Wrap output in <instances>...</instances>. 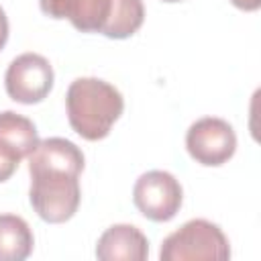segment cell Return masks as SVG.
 <instances>
[{
	"mask_svg": "<svg viewBox=\"0 0 261 261\" xmlns=\"http://www.w3.org/2000/svg\"><path fill=\"white\" fill-rule=\"evenodd\" d=\"M45 16L69 20L80 33H100L108 39L133 37L145 20L143 0H39Z\"/></svg>",
	"mask_w": 261,
	"mask_h": 261,
	"instance_id": "obj_1",
	"label": "cell"
},
{
	"mask_svg": "<svg viewBox=\"0 0 261 261\" xmlns=\"http://www.w3.org/2000/svg\"><path fill=\"white\" fill-rule=\"evenodd\" d=\"M67 120L86 141H100L110 135L112 124L124 110L122 94L100 77H77L65 94Z\"/></svg>",
	"mask_w": 261,
	"mask_h": 261,
	"instance_id": "obj_2",
	"label": "cell"
},
{
	"mask_svg": "<svg viewBox=\"0 0 261 261\" xmlns=\"http://www.w3.org/2000/svg\"><path fill=\"white\" fill-rule=\"evenodd\" d=\"M29 202L37 216L49 224L67 222L80 206V173L55 171V169H33Z\"/></svg>",
	"mask_w": 261,
	"mask_h": 261,
	"instance_id": "obj_3",
	"label": "cell"
},
{
	"mask_svg": "<svg viewBox=\"0 0 261 261\" xmlns=\"http://www.w3.org/2000/svg\"><path fill=\"white\" fill-rule=\"evenodd\" d=\"M230 245L222 228L206 218H192L163 239L161 261H226Z\"/></svg>",
	"mask_w": 261,
	"mask_h": 261,
	"instance_id": "obj_4",
	"label": "cell"
},
{
	"mask_svg": "<svg viewBox=\"0 0 261 261\" xmlns=\"http://www.w3.org/2000/svg\"><path fill=\"white\" fill-rule=\"evenodd\" d=\"M184 200V190L177 177L163 169H151L139 175L133 188V202L137 210L153 220V222H167L171 220Z\"/></svg>",
	"mask_w": 261,
	"mask_h": 261,
	"instance_id": "obj_5",
	"label": "cell"
},
{
	"mask_svg": "<svg viewBox=\"0 0 261 261\" xmlns=\"http://www.w3.org/2000/svg\"><path fill=\"white\" fill-rule=\"evenodd\" d=\"M190 157L204 167L224 165L237 151L234 128L218 116H204L190 124L186 133Z\"/></svg>",
	"mask_w": 261,
	"mask_h": 261,
	"instance_id": "obj_6",
	"label": "cell"
},
{
	"mask_svg": "<svg viewBox=\"0 0 261 261\" xmlns=\"http://www.w3.org/2000/svg\"><path fill=\"white\" fill-rule=\"evenodd\" d=\"M53 67L39 53L14 57L4 73V88L10 100L18 104H39L53 88Z\"/></svg>",
	"mask_w": 261,
	"mask_h": 261,
	"instance_id": "obj_7",
	"label": "cell"
},
{
	"mask_svg": "<svg viewBox=\"0 0 261 261\" xmlns=\"http://www.w3.org/2000/svg\"><path fill=\"white\" fill-rule=\"evenodd\" d=\"M96 257L100 261H145L149 257V241L133 224H112L100 234Z\"/></svg>",
	"mask_w": 261,
	"mask_h": 261,
	"instance_id": "obj_8",
	"label": "cell"
},
{
	"mask_svg": "<svg viewBox=\"0 0 261 261\" xmlns=\"http://www.w3.org/2000/svg\"><path fill=\"white\" fill-rule=\"evenodd\" d=\"M27 159H29V171L55 169V171L82 173L86 163L82 149L63 137H49L39 141Z\"/></svg>",
	"mask_w": 261,
	"mask_h": 261,
	"instance_id": "obj_9",
	"label": "cell"
},
{
	"mask_svg": "<svg viewBox=\"0 0 261 261\" xmlns=\"http://www.w3.org/2000/svg\"><path fill=\"white\" fill-rule=\"evenodd\" d=\"M33 247L35 237L29 222L16 214H0V261H22Z\"/></svg>",
	"mask_w": 261,
	"mask_h": 261,
	"instance_id": "obj_10",
	"label": "cell"
},
{
	"mask_svg": "<svg viewBox=\"0 0 261 261\" xmlns=\"http://www.w3.org/2000/svg\"><path fill=\"white\" fill-rule=\"evenodd\" d=\"M0 141L18 153L20 159L29 157L39 143L37 126L31 118L12 110L0 112Z\"/></svg>",
	"mask_w": 261,
	"mask_h": 261,
	"instance_id": "obj_11",
	"label": "cell"
},
{
	"mask_svg": "<svg viewBox=\"0 0 261 261\" xmlns=\"http://www.w3.org/2000/svg\"><path fill=\"white\" fill-rule=\"evenodd\" d=\"M18 163H20L18 153L12 151L8 145H4V143L0 141V184L12 177V173H14L16 167H18Z\"/></svg>",
	"mask_w": 261,
	"mask_h": 261,
	"instance_id": "obj_12",
	"label": "cell"
},
{
	"mask_svg": "<svg viewBox=\"0 0 261 261\" xmlns=\"http://www.w3.org/2000/svg\"><path fill=\"white\" fill-rule=\"evenodd\" d=\"M6 41H8V18H6L4 8L0 6V51L4 49Z\"/></svg>",
	"mask_w": 261,
	"mask_h": 261,
	"instance_id": "obj_13",
	"label": "cell"
},
{
	"mask_svg": "<svg viewBox=\"0 0 261 261\" xmlns=\"http://www.w3.org/2000/svg\"><path fill=\"white\" fill-rule=\"evenodd\" d=\"M237 8L245 10V12H253V10H259L261 6V0H230Z\"/></svg>",
	"mask_w": 261,
	"mask_h": 261,
	"instance_id": "obj_14",
	"label": "cell"
},
{
	"mask_svg": "<svg viewBox=\"0 0 261 261\" xmlns=\"http://www.w3.org/2000/svg\"><path fill=\"white\" fill-rule=\"evenodd\" d=\"M163 2H181V0H163Z\"/></svg>",
	"mask_w": 261,
	"mask_h": 261,
	"instance_id": "obj_15",
	"label": "cell"
}]
</instances>
